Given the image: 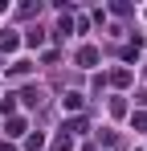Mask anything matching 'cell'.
Here are the masks:
<instances>
[{
  "mask_svg": "<svg viewBox=\"0 0 147 151\" xmlns=\"http://www.w3.org/2000/svg\"><path fill=\"white\" fill-rule=\"evenodd\" d=\"M82 106V94H66V110H78Z\"/></svg>",
  "mask_w": 147,
  "mask_h": 151,
  "instance_id": "obj_1",
  "label": "cell"
}]
</instances>
